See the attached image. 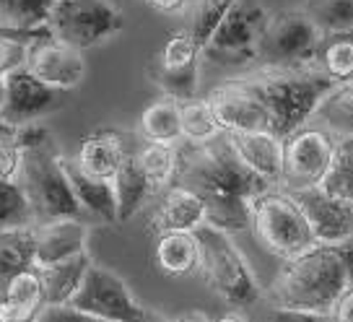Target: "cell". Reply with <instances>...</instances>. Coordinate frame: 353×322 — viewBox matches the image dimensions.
Masks as SVG:
<instances>
[{
    "instance_id": "cell-16",
    "label": "cell",
    "mask_w": 353,
    "mask_h": 322,
    "mask_svg": "<svg viewBox=\"0 0 353 322\" xmlns=\"http://www.w3.org/2000/svg\"><path fill=\"white\" fill-rule=\"evenodd\" d=\"M294 198L304 208L309 226L314 232L317 245H341L353 237V203L332 195L327 190L307 188L296 190Z\"/></svg>"
},
{
    "instance_id": "cell-45",
    "label": "cell",
    "mask_w": 353,
    "mask_h": 322,
    "mask_svg": "<svg viewBox=\"0 0 353 322\" xmlns=\"http://www.w3.org/2000/svg\"><path fill=\"white\" fill-rule=\"evenodd\" d=\"M6 94H8V83H6V76H0V112L6 107Z\"/></svg>"
},
{
    "instance_id": "cell-44",
    "label": "cell",
    "mask_w": 353,
    "mask_h": 322,
    "mask_svg": "<svg viewBox=\"0 0 353 322\" xmlns=\"http://www.w3.org/2000/svg\"><path fill=\"white\" fill-rule=\"evenodd\" d=\"M338 247V252H341L343 263H345V273H348V283L353 286V237L351 239H345V242H341Z\"/></svg>"
},
{
    "instance_id": "cell-23",
    "label": "cell",
    "mask_w": 353,
    "mask_h": 322,
    "mask_svg": "<svg viewBox=\"0 0 353 322\" xmlns=\"http://www.w3.org/2000/svg\"><path fill=\"white\" fill-rule=\"evenodd\" d=\"M200 245L195 232H156L154 265L169 278H185L198 270Z\"/></svg>"
},
{
    "instance_id": "cell-43",
    "label": "cell",
    "mask_w": 353,
    "mask_h": 322,
    "mask_svg": "<svg viewBox=\"0 0 353 322\" xmlns=\"http://www.w3.org/2000/svg\"><path fill=\"white\" fill-rule=\"evenodd\" d=\"M332 320L338 322H353V286L345 294H343L338 304H335V310H332Z\"/></svg>"
},
{
    "instance_id": "cell-4",
    "label": "cell",
    "mask_w": 353,
    "mask_h": 322,
    "mask_svg": "<svg viewBox=\"0 0 353 322\" xmlns=\"http://www.w3.org/2000/svg\"><path fill=\"white\" fill-rule=\"evenodd\" d=\"M19 145L23 148L19 182L34 211V223L81 216L83 208L68 182L55 135L39 120H34V123L19 125Z\"/></svg>"
},
{
    "instance_id": "cell-33",
    "label": "cell",
    "mask_w": 353,
    "mask_h": 322,
    "mask_svg": "<svg viewBox=\"0 0 353 322\" xmlns=\"http://www.w3.org/2000/svg\"><path fill=\"white\" fill-rule=\"evenodd\" d=\"M236 0H192V11H190V32L195 37L200 50H205L213 32L219 29L223 16L232 11Z\"/></svg>"
},
{
    "instance_id": "cell-30",
    "label": "cell",
    "mask_w": 353,
    "mask_h": 322,
    "mask_svg": "<svg viewBox=\"0 0 353 322\" xmlns=\"http://www.w3.org/2000/svg\"><path fill=\"white\" fill-rule=\"evenodd\" d=\"M179 117H182L185 143H208L223 133L216 114L210 110L208 99H200V97L179 99Z\"/></svg>"
},
{
    "instance_id": "cell-8",
    "label": "cell",
    "mask_w": 353,
    "mask_h": 322,
    "mask_svg": "<svg viewBox=\"0 0 353 322\" xmlns=\"http://www.w3.org/2000/svg\"><path fill=\"white\" fill-rule=\"evenodd\" d=\"M335 161V133L320 123H304L283 138V172L278 185L288 192L317 188Z\"/></svg>"
},
{
    "instance_id": "cell-26",
    "label": "cell",
    "mask_w": 353,
    "mask_h": 322,
    "mask_svg": "<svg viewBox=\"0 0 353 322\" xmlns=\"http://www.w3.org/2000/svg\"><path fill=\"white\" fill-rule=\"evenodd\" d=\"M138 130H141L145 141H154V143H185V138H182V117H179V99L166 97V94L161 99H154L141 112Z\"/></svg>"
},
{
    "instance_id": "cell-41",
    "label": "cell",
    "mask_w": 353,
    "mask_h": 322,
    "mask_svg": "<svg viewBox=\"0 0 353 322\" xmlns=\"http://www.w3.org/2000/svg\"><path fill=\"white\" fill-rule=\"evenodd\" d=\"M145 6L156 13H164V16H182L190 8L192 0H143Z\"/></svg>"
},
{
    "instance_id": "cell-37",
    "label": "cell",
    "mask_w": 353,
    "mask_h": 322,
    "mask_svg": "<svg viewBox=\"0 0 353 322\" xmlns=\"http://www.w3.org/2000/svg\"><path fill=\"white\" fill-rule=\"evenodd\" d=\"M322 190H327L332 195L353 203V167H343V164H332L330 172L325 174L320 182Z\"/></svg>"
},
{
    "instance_id": "cell-17",
    "label": "cell",
    "mask_w": 353,
    "mask_h": 322,
    "mask_svg": "<svg viewBox=\"0 0 353 322\" xmlns=\"http://www.w3.org/2000/svg\"><path fill=\"white\" fill-rule=\"evenodd\" d=\"M151 221L154 232H195L205 223V200L182 182H172L154 198Z\"/></svg>"
},
{
    "instance_id": "cell-36",
    "label": "cell",
    "mask_w": 353,
    "mask_h": 322,
    "mask_svg": "<svg viewBox=\"0 0 353 322\" xmlns=\"http://www.w3.org/2000/svg\"><path fill=\"white\" fill-rule=\"evenodd\" d=\"M23 164V148L19 145V125L0 120V179L19 182Z\"/></svg>"
},
{
    "instance_id": "cell-1",
    "label": "cell",
    "mask_w": 353,
    "mask_h": 322,
    "mask_svg": "<svg viewBox=\"0 0 353 322\" xmlns=\"http://www.w3.org/2000/svg\"><path fill=\"white\" fill-rule=\"evenodd\" d=\"M174 182L195 190L205 200V223L229 234L250 229L252 198L273 188L236 156L226 133L208 143H179Z\"/></svg>"
},
{
    "instance_id": "cell-11",
    "label": "cell",
    "mask_w": 353,
    "mask_h": 322,
    "mask_svg": "<svg viewBox=\"0 0 353 322\" xmlns=\"http://www.w3.org/2000/svg\"><path fill=\"white\" fill-rule=\"evenodd\" d=\"M200 55L195 37L190 29H176L164 39L159 52L148 63V78L161 94L174 99L198 97L200 86Z\"/></svg>"
},
{
    "instance_id": "cell-28",
    "label": "cell",
    "mask_w": 353,
    "mask_h": 322,
    "mask_svg": "<svg viewBox=\"0 0 353 322\" xmlns=\"http://www.w3.org/2000/svg\"><path fill=\"white\" fill-rule=\"evenodd\" d=\"M135 159L143 169L148 182L154 185L156 192H161L176 179V169H179V145L169 143H154L145 141L141 148H135Z\"/></svg>"
},
{
    "instance_id": "cell-25",
    "label": "cell",
    "mask_w": 353,
    "mask_h": 322,
    "mask_svg": "<svg viewBox=\"0 0 353 322\" xmlns=\"http://www.w3.org/2000/svg\"><path fill=\"white\" fill-rule=\"evenodd\" d=\"M91 263L94 260L86 250V252H78V255H70L65 260L50 263V265H39L44 281V301L47 304H68L73 299V294L81 289Z\"/></svg>"
},
{
    "instance_id": "cell-9",
    "label": "cell",
    "mask_w": 353,
    "mask_h": 322,
    "mask_svg": "<svg viewBox=\"0 0 353 322\" xmlns=\"http://www.w3.org/2000/svg\"><path fill=\"white\" fill-rule=\"evenodd\" d=\"M322 37L325 32L304 8L270 13L257 60L260 66H314Z\"/></svg>"
},
{
    "instance_id": "cell-29",
    "label": "cell",
    "mask_w": 353,
    "mask_h": 322,
    "mask_svg": "<svg viewBox=\"0 0 353 322\" xmlns=\"http://www.w3.org/2000/svg\"><path fill=\"white\" fill-rule=\"evenodd\" d=\"M29 265H34V226L0 229V289Z\"/></svg>"
},
{
    "instance_id": "cell-18",
    "label": "cell",
    "mask_w": 353,
    "mask_h": 322,
    "mask_svg": "<svg viewBox=\"0 0 353 322\" xmlns=\"http://www.w3.org/2000/svg\"><path fill=\"white\" fill-rule=\"evenodd\" d=\"M88 250V226L81 216L34 223V263L50 265Z\"/></svg>"
},
{
    "instance_id": "cell-6",
    "label": "cell",
    "mask_w": 353,
    "mask_h": 322,
    "mask_svg": "<svg viewBox=\"0 0 353 322\" xmlns=\"http://www.w3.org/2000/svg\"><path fill=\"white\" fill-rule=\"evenodd\" d=\"M250 229L254 242L281 260L296 257L317 245L304 208L299 205L294 192L281 185H273L252 198Z\"/></svg>"
},
{
    "instance_id": "cell-21",
    "label": "cell",
    "mask_w": 353,
    "mask_h": 322,
    "mask_svg": "<svg viewBox=\"0 0 353 322\" xmlns=\"http://www.w3.org/2000/svg\"><path fill=\"white\" fill-rule=\"evenodd\" d=\"M130 151L132 148L128 145V138L120 130H94L86 138H81L73 159L88 174L112 179Z\"/></svg>"
},
{
    "instance_id": "cell-32",
    "label": "cell",
    "mask_w": 353,
    "mask_h": 322,
    "mask_svg": "<svg viewBox=\"0 0 353 322\" xmlns=\"http://www.w3.org/2000/svg\"><path fill=\"white\" fill-rule=\"evenodd\" d=\"M52 6L55 0H0V23L16 29H42Z\"/></svg>"
},
{
    "instance_id": "cell-12",
    "label": "cell",
    "mask_w": 353,
    "mask_h": 322,
    "mask_svg": "<svg viewBox=\"0 0 353 322\" xmlns=\"http://www.w3.org/2000/svg\"><path fill=\"white\" fill-rule=\"evenodd\" d=\"M268 21H270V11L263 8L257 0H236L232 11L219 23V29L213 32L203 52L229 57L234 63L257 60V47H260Z\"/></svg>"
},
{
    "instance_id": "cell-39",
    "label": "cell",
    "mask_w": 353,
    "mask_h": 322,
    "mask_svg": "<svg viewBox=\"0 0 353 322\" xmlns=\"http://www.w3.org/2000/svg\"><path fill=\"white\" fill-rule=\"evenodd\" d=\"M37 322H94V320L88 317L86 312L76 310V307L68 301V304H47V307L39 312Z\"/></svg>"
},
{
    "instance_id": "cell-22",
    "label": "cell",
    "mask_w": 353,
    "mask_h": 322,
    "mask_svg": "<svg viewBox=\"0 0 353 322\" xmlns=\"http://www.w3.org/2000/svg\"><path fill=\"white\" fill-rule=\"evenodd\" d=\"M63 167H65L68 182L76 192L81 208L104 223H117V198H114L112 179L88 174V172L78 167L76 159H70V156H63Z\"/></svg>"
},
{
    "instance_id": "cell-5",
    "label": "cell",
    "mask_w": 353,
    "mask_h": 322,
    "mask_svg": "<svg viewBox=\"0 0 353 322\" xmlns=\"http://www.w3.org/2000/svg\"><path fill=\"white\" fill-rule=\"evenodd\" d=\"M200 245L198 273L210 289L234 310H250L263 299V289L250 270L244 255L236 250L229 232L203 223L195 229Z\"/></svg>"
},
{
    "instance_id": "cell-35",
    "label": "cell",
    "mask_w": 353,
    "mask_h": 322,
    "mask_svg": "<svg viewBox=\"0 0 353 322\" xmlns=\"http://www.w3.org/2000/svg\"><path fill=\"white\" fill-rule=\"evenodd\" d=\"M304 11L325 34L353 32V0H307Z\"/></svg>"
},
{
    "instance_id": "cell-13",
    "label": "cell",
    "mask_w": 353,
    "mask_h": 322,
    "mask_svg": "<svg viewBox=\"0 0 353 322\" xmlns=\"http://www.w3.org/2000/svg\"><path fill=\"white\" fill-rule=\"evenodd\" d=\"M6 83H8V94H6V107L0 112V120L11 125L42 120L44 114L63 110L70 97V91L44 83L23 66L6 73Z\"/></svg>"
},
{
    "instance_id": "cell-10",
    "label": "cell",
    "mask_w": 353,
    "mask_h": 322,
    "mask_svg": "<svg viewBox=\"0 0 353 322\" xmlns=\"http://www.w3.org/2000/svg\"><path fill=\"white\" fill-rule=\"evenodd\" d=\"M70 304L76 310L86 312L91 320L104 322H154L159 314L143 307L132 296L128 283L110 268L91 263L81 289L73 294Z\"/></svg>"
},
{
    "instance_id": "cell-38",
    "label": "cell",
    "mask_w": 353,
    "mask_h": 322,
    "mask_svg": "<svg viewBox=\"0 0 353 322\" xmlns=\"http://www.w3.org/2000/svg\"><path fill=\"white\" fill-rule=\"evenodd\" d=\"M26 52H29V42L21 39H11V37H0V76L11 73L16 68L26 63Z\"/></svg>"
},
{
    "instance_id": "cell-2",
    "label": "cell",
    "mask_w": 353,
    "mask_h": 322,
    "mask_svg": "<svg viewBox=\"0 0 353 322\" xmlns=\"http://www.w3.org/2000/svg\"><path fill=\"white\" fill-rule=\"evenodd\" d=\"M351 289L345 263L335 245H314L296 257L281 260L276 278L263 299L276 312L304 314L309 320H332V310Z\"/></svg>"
},
{
    "instance_id": "cell-19",
    "label": "cell",
    "mask_w": 353,
    "mask_h": 322,
    "mask_svg": "<svg viewBox=\"0 0 353 322\" xmlns=\"http://www.w3.org/2000/svg\"><path fill=\"white\" fill-rule=\"evenodd\" d=\"M42 268L29 265L11 276L0 289V322H32L44 310Z\"/></svg>"
},
{
    "instance_id": "cell-27",
    "label": "cell",
    "mask_w": 353,
    "mask_h": 322,
    "mask_svg": "<svg viewBox=\"0 0 353 322\" xmlns=\"http://www.w3.org/2000/svg\"><path fill=\"white\" fill-rule=\"evenodd\" d=\"M314 66L335 83L353 81V32L325 34L314 57Z\"/></svg>"
},
{
    "instance_id": "cell-42",
    "label": "cell",
    "mask_w": 353,
    "mask_h": 322,
    "mask_svg": "<svg viewBox=\"0 0 353 322\" xmlns=\"http://www.w3.org/2000/svg\"><path fill=\"white\" fill-rule=\"evenodd\" d=\"M343 167H353V133L335 135V161Z\"/></svg>"
},
{
    "instance_id": "cell-20",
    "label": "cell",
    "mask_w": 353,
    "mask_h": 322,
    "mask_svg": "<svg viewBox=\"0 0 353 322\" xmlns=\"http://www.w3.org/2000/svg\"><path fill=\"white\" fill-rule=\"evenodd\" d=\"M232 148L242 159L254 174L278 185L281 172H283V138L268 128L257 130H239V133H226Z\"/></svg>"
},
{
    "instance_id": "cell-7",
    "label": "cell",
    "mask_w": 353,
    "mask_h": 322,
    "mask_svg": "<svg viewBox=\"0 0 353 322\" xmlns=\"http://www.w3.org/2000/svg\"><path fill=\"white\" fill-rule=\"evenodd\" d=\"M47 29L55 39L83 52L117 37L125 29V13L112 0H55Z\"/></svg>"
},
{
    "instance_id": "cell-31",
    "label": "cell",
    "mask_w": 353,
    "mask_h": 322,
    "mask_svg": "<svg viewBox=\"0 0 353 322\" xmlns=\"http://www.w3.org/2000/svg\"><path fill=\"white\" fill-rule=\"evenodd\" d=\"M312 123H320L322 128H327L335 135L353 133V81L338 83L322 99L317 112L312 114Z\"/></svg>"
},
{
    "instance_id": "cell-40",
    "label": "cell",
    "mask_w": 353,
    "mask_h": 322,
    "mask_svg": "<svg viewBox=\"0 0 353 322\" xmlns=\"http://www.w3.org/2000/svg\"><path fill=\"white\" fill-rule=\"evenodd\" d=\"M0 37H11V39H21V42H39V39H47L52 37L47 26L42 29H16V26H8V23H0Z\"/></svg>"
},
{
    "instance_id": "cell-3",
    "label": "cell",
    "mask_w": 353,
    "mask_h": 322,
    "mask_svg": "<svg viewBox=\"0 0 353 322\" xmlns=\"http://www.w3.org/2000/svg\"><path fill=\"white\" fill-rule=\"evenodd\" d=\"M239 78L263 101L270 130L281 138L309 123L322 99L338 86L317 66H260Z\"/></svg>"
},
{
    "instance_id": "cell-34",
    "label": "cell",
    "mask_w": 353,
    "mask_h": 322,
    "mask_svg": "<svg viewBox=\"0 0 353 322\" xmlns=\"http://www.w3.org/2000/svg\"><path fill=\"white\" fill-rule=\"evenodd\" d=\"M34 226V211L21 182L0 179V229Z\"/></svg>"
},
{
    "instance_id": "cell-14",
    "label": "cell",
    "mask_w": 353,
    "mask_h": 322,
    "mask_svg": "<svg viewBox=\"0 0 353 322\" xmlns=\"http://www.w3.org/2000/svg\"><path fill=\"white\" fill-rule=\"evenodd\" d=\"M208 104L216 120H219L223 133H239V130H257V128H268L270 130V120L265 112L263 101L254 97V91L244 83L242 78H226L210 91Z\"/></svg>"
},
{
    "instance_id": "cell-24",
    "label": "cell",
    "mask_w": 353,
    "mask_h": 322,
    "mask_svg": "<svg viewBox=\"0 0 353 322\" xmlns=\"http://www.w3.org/2000/svg\"><path fill=\"white\" fill-rule=\"evenodd\" d=\"M112 185H114V198H117V221H130L135 213L148 208L159 195L138 164L135 151L125 156V161L112 177Z\"/></svg>"
},
{
    "instance_id": "cell-15",
    "label": "cell",
    "mask_w": 353,
    "mask_h": 322,
    "mask_svg": "<svg viewBox=\"0 0 353 322\" xmlns=\"http://www.w3.org/2000/svg\"><path fill=\"white\" fill-rule=\"evenodd\" d=\"M23 68L32 70L34 76L39 78V81H44V83L65 91L78 89L83 76H86L83 52L76 50V47L65 45V42H60L55 37L32 42L29 52H26Z\"/></svg>"
}]
</instances>
